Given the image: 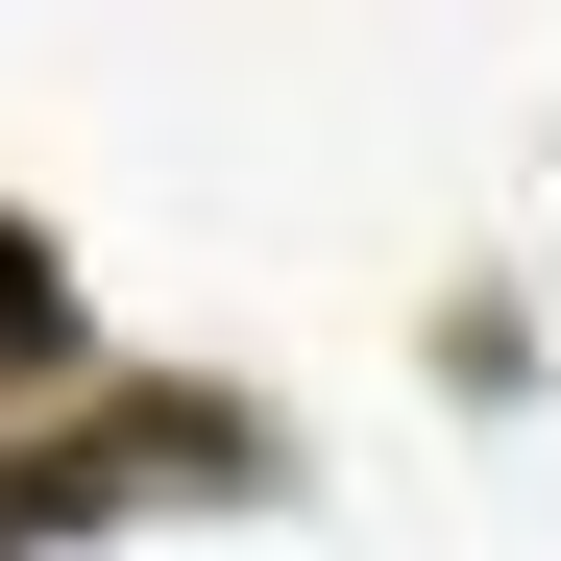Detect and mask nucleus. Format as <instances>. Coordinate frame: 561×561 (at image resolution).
I'll return each mask as SVG.
<instances>
[{
	"label": "nucleus",
	"instance_id": "1",
	"mask_svg": "<svg viewBox=\"0 0 561 561\" xmlns=\"http://www.w3.org/2000/svg\"><path fill=\"white\" fill-rule=\"evenodd\" d=\"M49 342H73V294H49V244L0 220V366H49Z\"/></svg>",
	"mask_w": 561,
	"mask_h": 561
}]
</instances>
